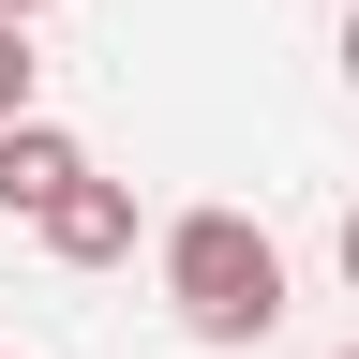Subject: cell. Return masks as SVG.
Returning <instances> with one entry per match:
<instances>
[{
  "label": "cell",
  "instance_id": "obj_1",
  "mask_svg": "<svg viewBox=\"0 0 359 359\" xmlns=\"http://www.w3.org/2000/svg\"><path fill=\"white\" fill-rule=\"evenodd\" d=\"M165 299L195 344H269L285 330V240L255 210H180L165 224Z\"/></svg>",
  "mask_w": 359,
  "mask_h": 359
},
{
  "label": "cell",
  "instance_id": "obj_2",
  "mask_svg": "<svg viewBox=\"0 0 359 359\" xmlns=\"http://www.w3.org/2000/svg\"><path fill=\"white\" fill-rule=\"evenodd\" d=\"M30 240L60 255V269H120V255H135V180H105V165H90L75 195H60V210L30 224Z\"/></svg>",
  "mask_w": 359,
  "mask_h": 359
},
{
  "label": "cell",
  "instance_id": "obj_3",
  "mask_svg": "<svg viewBox=\"0 0 359 359\" xmlns=\"http://www.w3.org/2000/svg\"><path fill=\"white\" fill-rule=\"evenodd\" d=\"M75 180H90V150H75L60 120H15V135H0V210H15V224H45Z\"/></svg>",
  "mask_w": 359,
  "mask_h": 359
},
{
  "label": "cell",
  "instance_id": "obj_4",
  "mask_svg": "<svg viewBox=\"0 0 359 359\" xmlns=\"http://www.w3.org/2000/svg\"><path fill=\"white\" fill-rule=\"evenodd\" d=\"M30 75H45V60H30V15H0V135L45 120V105H30Z\"/></svg>",
  "mask_w": 359,
  "mask_h": 359
},
{
  "label": "cell",
  "instance_id": "obj_5",
  "mask_svg": "<svg viewBox=\"0 0 359 359\" xmlns=\"http://www.w3.org/2000/svg\"><path fill=\"white\" fill-rule=\"evenodd\" d=\"M344 285H359V210H344Z\"/></svg>",
  "mask_w": 359,
  "mask_h": 359
},
{
  "label": "cell",
  "instance_id": "obj_6",
  "mask_svg": "<svg viewBox=\"0 0 359 359\" xmlns=\"http://www.w3.org/2000/svg\"><path fill=\"white\" fill-rule=\"evenodd\" d=\"M344 90H359V15H344Z\"/></svg>",
  "mask_w": 359,
  "mask_h": 359
},
{
  "label": "cell",
  "instance_id": "obj_7",
  "mask_svg": "<svg viewBox=\"0 0 359 359\" xmlns=\"http://www.w3.org/2000/svg\"><path fill=\"white\" fill-rule=\"evenodd\" d=\"M0 15H45V0H0Z\"/></svg>",
  "mask_w": 359,
  "mask_h": 359
}]
</instances>
